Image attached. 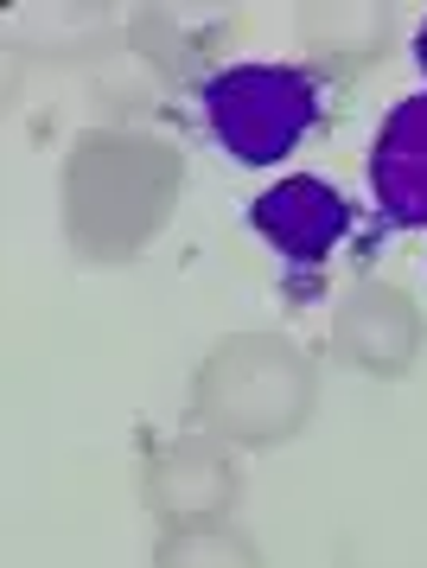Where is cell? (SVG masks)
<instances>
[{
    "mask_svg": "<svg viewBox=\"0 0 427 568\" xmlns=\"http://www.w3.org/2000/svg\"><path fill=\"white\" fill-rule=\"evenodd\" d=\"M370 199L383 224L427 231V97H408L383 115L370 148Z\"/></svg>",
    "mask_w": 427,
    "mask_h": 568,
    "instance_id": "7",
    "label": "cell"
},
{
    "mask_svg": "<svg viewBox=\"0 0 427 568\" xmlns=\"http://www.w3.org/2000/svg\"><path fill=\"white\" fill-rule=\"evenodd\" d=\"M250 224L262 231V243H268L281 262L319 268V262L345 243V231H352V205H345L326 180L301 173V180L268 185V192L250 205Z\"/></svg>",
    "mask_w": 427,
    "mask_h": 568,
    "instance_id": "4",
    "label": "cell"
},
{
    "mask_svg": "<svg viewBox=\"0 0 427 568\" xmlns=\"http://www.w3.org/2000/svg\"><path fill=\"white\" fill-rule=\"evenodd\" d=\"M236 491H243V473L217 440L185 435L148 454V505L173 530L179 524H217V511L236 505Z\"/></svg>",
    "mask_w": 427,
    "mask_h": 568,
    "instance_id": "5",
    "label": "cell"
},
{
    "mask_svg": "<svg viewBox=\"0 0 427 568\" xmlns=\"http://www.w3.org/2000/svg\"><path fill=\"white\" fill-rule=\"evenodd\" d=\"M204 122L243 166H275L319 122V83L287 64H230L204 83Z\"/></svg>",
    "mask_w": 427,
    "mask_h": 568,
    "instance_id": "3",
    "label": "cell"
},
{
    "mask_svg": "<svg viewBox=\"0 0 427 568\" xmlns=\"http://www.w3.org/2000/svg\"><path fill=\"white\" fill-rule=\"evenodd\" d=\"M313 389L319 384H313L306 352H294L287 338L243 333L204 358L199 384H192V409L230 447H275L313 415Z\"/></svg>",
    "mask_w": 427,
    "mask_h": 568,
    "instance_id": "2",
    "label": "cell"
},
{
    "mask_svg": "<svg viewBox=\"0 0 427 568\" xmlns=\"http://www.w3.org/2000/svg\"><path fill=\"white\" fill-rule=\"evenodd\" d=\"M153 568H262V556L230 524H179V530H166Z\"/></svg>",
    "mask_w": 427,
    "mask_h": 568,
    "instance_id": "8",
    "label": "cell"
},
{
    "mask_svg": "<svg viewBox=\"0 0 427 568\" xmlns=\"http://www.w3.org/2000/svg\"><path fill=\"white\" fill-rule=\"evenodd\" d=\"M332 352L370 377H403L421 352V313L403 287H357L332 320Z\"/></svg>",
    "mask_w": 427,
    "mask_h": 568,
    "instance_id": "6",
    "label": "cell"
},
{
    "mask_svg": "<svg viewBox=\"0 0 427 568\" xmlns=\"http://www.w3.org/2000/svg\"><path fill=\"white\" fill-rule=\"evenodd\" d=\"M179 160L160 141L134 134H90L64 166V231L77 256L122 262L141 256L148 236L166 224L179 199Z\"/></svg>",
    "mask_w": 427,
    "mask_h": 568,
    "instance_id": "1",
    "label": "cell"
},
{
    "mask_svg": "<svg viewBox=\"0 0 427 568\" xmlns=\"http://www.w3.org/2000/svg\"><path fill=\"white\" fill-rule=\"evenodd\" d=\"M415 58H421V71H427V27H421V39H415Z\"/></svg>",
    "mask_w": 427,
    "mask_h": 568,
    "instance_id": "9",
    "label": "cell"
}]
</instances>
